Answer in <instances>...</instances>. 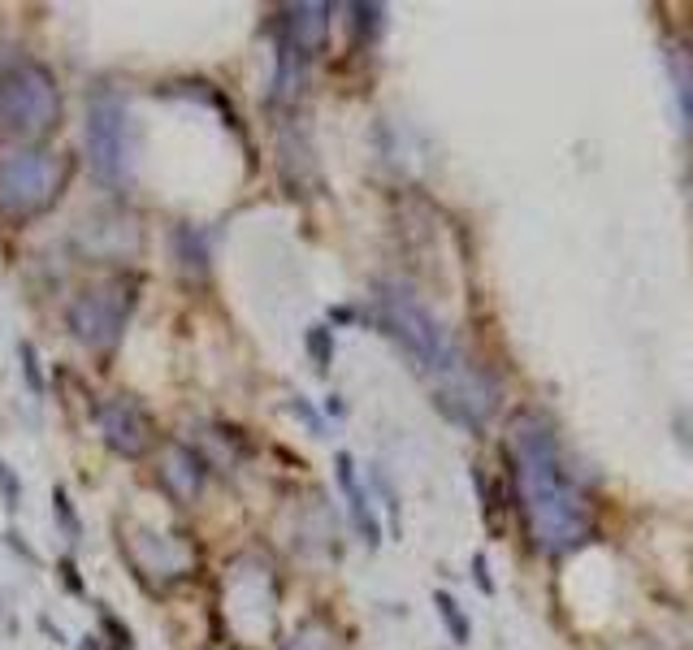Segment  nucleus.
I'll list each match as a JSON object with an SVG mask.
<instances>
[{
    "label": "nucleus",
    "mask_w": 693,
    "mask_h": 650,
    "mask_svg": "<svg viewBox=\"0 0 693 650\" xmlns=\"http://www.w3.org/2000/svg\"><path fill=\"white\" fill-rule=\"evenodd\" d=\"M377 317H382V330L416 360V369L434 382V403L451 421L468 429L490 421L494 408H499V382L464 356L460 343L447 334V325L408 286L399 282L377 286Z\"/></svg>",
    "instance_id": "1"
},
{
    "label": "nucleus",
    "mask_w": 693,
    "mask_h": 650,
    "mask_svg": "<svg viewBox=\"0 0 693 650\" xmlns=\"http://www.w3.org/2000/svg\"><path fill=\"white\" fill-rule=\"evenodd\" d=\"M512 481L529 538L546 555H568L594 533V512L559 451L555 429L542 416H516L512 425Z\"/></svg>",
    "instance_id": "2"
},
{
    "label": "nucleus",
    "mask_w": 693,
    "mask_h": 650,
    "mask_svg": "<svg viewBox=\"0 0 693 650\" xmlns=\"http://www.w3.org/2000/svg\"><path fill=\"white\" fill-rule=\"evenodd\" d=\"M70 174H74V161L61 152L35 148V143L0 148V217L31 221L39 213H48L61 200Z\"/></svg>",
    "instance_id": "3"
},
{
    "label": "nucleus",
    "mask_w": 693,
    "mask_h": 650,
    "mask_svg": "<svg viewBox=\"0 0 693 650\" xmlns=\"http://www.w3.org/2000/svg\"><path fill=\"white\" fill-rule=\"evenodd\" d=\"M83 152L87 165L104 187L126 191L135 182L139 161V122L130 104L117 91H96L87 100V122H83Z\"/></svg>",
    "instance_id": "4"
},
{
    "label": "nucleus",
    "mask_w": 693,
    "mask_h": 650,
    "mask_svg": "<svg viewBox=\"0 0 693 650\" xmlns=\"http://www.w3.org/2000/svg\"><path fill=\"white\" fill-rule=\"evenodd\" d=\"M61 126V87L48 65L18 57L0 74V130L13 139H39Z\"/></svg>",
    "instance_id": "5"
},
{
    "label": "nucleus",
    "mask_w": 693,
    "mask_h": 650,
    "mask_svg": "<svg viewBox=\"0 0 693 650\" xmlns=\"http://www.w3.org/2000/svg\"><path fill=\"white\" fill-rule=\"evenodd\" d=\"M135 304H139L135 273L96 282L70 299V308H65V330H70L87 351H113L122 343L130 317H135Z\"/></svg>",
    "instance_id": "6"
},
{
    "label": "nucleus",
    "mask_w": 693,
    "mask_h": 650,
    "mask_svg": "<svg viewBox=\"0 0 693 650\" xmlns=\"http://www.w3.org/2000/svg\"><path fill=\"white\" fill-rule=\"evenodd\" d=\"M96 429L104 438V447L126 460H139L152 447V416L143 412V403L135 395H109L96 403Z\"/></svg>",
    "instance_id": "7"
},
{
    "label": "nucleus",
    "mask_w": 693,
    "mask_h": 650,
    "mask_svg": "<svg viewBox=\"0 0 693 650\" xmlns=\"http://www.w3.org/2000/svg\"><path fill=\"white\" fill-rule=\"evenodd\" d=\"M330 35V5H286L282 9V48L299 52L304 61H312L325 48Z\"/></svg>",
    "instance_id": "8"
},
{
    "label": "nucleus",
    "mask_w": 693,
    "mask_h": 650,
    "mask_svg": "<svg viewBox=\"0 0 693 650\" xmlns=\"http://www.w3.org/2000/svg\"><path fill=\"white\" fill-rule=\"evenodd\" d=\"M161 481L169 486L174 499L191 503V499H200V490H204V481H208V464L187 447V442H169L165 460H161Z\"/></svg>",
    "instance_id": "9"
},
{
    "label": "nucleus",
    "mask_w": 693,
    "mask_h": 650,
    "mask_svg": "<svg viewBox=\"0 0 693 650\" xmlns=\"http://www.w3.org/2000/svg\"><path fill=\"white\" fill-rule=\"evenodd\" d=\"M334 468H338V486H343V494H347L351 525L360 529V538H364V542L377 546V542H382V529H377V516H373V507H369V490H364L360 481H356V460H351L347 451H338Z\"/></svg>",
    "instance_id": "10"
},
{
    "label": "nucleus",
    "mask_w": 693,
    "mask_h": 650,
    "mask_svg": "<svg viewBox=\"0 0 693 650\" xmlns=\"http://www.w3.org/2000/svg\"><path fill=\"white\" fill-rule=\"evenodd\" d=\"M169 247H174V265L187 278H208V260H213V247H208V234L191 221H178L174 234H169Z\"/></svg>",
    "instance_id": "11"
},
{
    "label": "nucleus",
    "mask_w": 693,
    "mask_h": 650,
    "mask_svg": "<svg viewBox=\"0 0 693 650\" xmlns=\"http://www.w3.org/2000/svg\"><path fill=\"white\" fill-rule=\"evenodd\" d=\"M434 607H438L442 624L451 629V642H455V646H468V637H473V624H468V616L460 611V603H455L447 590H438V594H434Z\"/></svg>",
    "instance_id": "12"
},
{
    "label": "nucleus",
    "mask_w": 693,
    "mask_h": 650,
    "mask_svg": "<svg viewBox=\"0 0 693 650\" xmlns=\"http://www.w3.org/2000/svg\"><path fill=\"white\" fill-rule=\"evenodd\" d=\"M304 347H308L312 364H317V373H330V364H334V330H330V325H325V321L308 325Z\"/></svg>",
    "instance_id": "13"
},
{
    "label": "nucleus",
    "mask_w": 693,
    "mask_h": 650,
    "mask_svg": "<svg viewBox=\"0 0 693 650\" xmlns=\"http://www.w3.org/2000/svg\"><path fill=\"white\" fill-rule=\"evenodd\" d=\"M52 516H57V525H61V533L70 542L83 538V520H78L74 503H70V490H65V486H52Z\"/></svg>",
    "instance_id": "14"
},
{
    "label": "nucleus",
    "mask_w": 693,
    "mask_h": 650,
    "mask_svg": "<svg viewBox=\"0 0 693 650\" xmlns=\"http://www.w3.org/2000/svg\"><path fill=\"white\" fill-rule=\"evenodd\" d=\"M18 360H22V382H26V390L31 395H44V364H39V351L26 343H18Z\"/></svg>",
    "instance_id": "15"
},
{
    "label": "nucleus",
    "mask_w": 693,
    "mask_h": 650,
    "mask_svg": "<svg viewBox=\"0 0 693 650\" xmlns=\"http://www.w3.org/2000/svg\"><path fill=\"white\" fill-rule=\"evenodd\" d=\"M100 624H104V633H109V650H135V633L126 629V620L122 616H113L109 607H100Z\"/></svg>",
    "instance_id": "16"
},
{
    "label": "nucleus",
    "mask_w": 693,
    "mask_h": 650,
    "mask_svg": "<svg viewBox=\"0 0 693 650\" xmlns=\"http://www.w3.org/2000/svg\"><path fill=\"white\" fill-rule=\"evenodd\" d=\"M382 5H351V31L356 35H377L382 31Z\"/></svg>",
    "instance_id": "17"
},
{
    "label": "nucleus",
    "mask_w": 693,
    "mask_h": 650,
    "mask_svg": "<svg viewBox=\"0 0 693 650\" xmlns=\"http://www.w3.org/2000/svg\"><path fill=\"white\" fill-rule=\"evenodd\" d=\"M0 499H5L9 512H18V507H22V481H18V473H13L5 460H0Z\"/></svg>",
    "instance_id": "18"
},
{
    "label": "nucleus",
    "mask_w": 693,
    "mask_h": 650,
    "mask_svg": "<svg viewBox=\"0 0 693 650\" xmlns=\"http://www.w3.org/2000/svg\"><path fill=\"white\" fill-rule=\"evenodd\" d=\"M57 572H61V585H65V590H70V594H78V598L87 594V581L78 577V568H74V559H70V555H65L61 564H57Z\"/></svg>",
    "instance_id": "19"
},
{
    "label": "nucleus",
    "mask_w": 693,
    "mask_h": 650,
    "mask_svg": "<svg viewBox=\"0 0 693 650\" xmlns=\"http://www.w3.org/2000/svg\"><path fill=\"white\" fill-rule=\"evenodd\" d=\"M291 412H295V416H304V421H308L312 429H317V434H321V429H325V421H321V412H312L304 395H295V399H291Z\"/></svg>",
    "instance_id": "20"
},
{
    "label": "nucleus",
    "mask_w": 693,
    "mask_h": 650,
    "mask_svg": "<svg viewBox=\"0 0 693 650\" xmlns=\"http://www.w3.org/2000/svg\"><path fill=\"white\" fill-rule=\"evenodd\" d=\"M5 546H13V551H18V555L26 559V564H35V551H31V546H26V538H22L18 529H9V533H5Z\"/></svg>",
    "instance_id": "21"
},
{
    "label": "nucleus",
    "mask_w": 693,
    "mask_h": 650,
    "mask_svg": "<svg viewBox=\"0 0 693 650\" xmlns=\"http://www.w3.org/2000/svg\"><path fill=\"white\" fill-rule=\"evenodd\" d=\"M473 572H477V585H481V590L494 594V581H490V572H486V555H477V559H473Z\"/></svg>",
    "instance_id": "22"
},
{
    "label": "nucleus",
    "mask_w": 693,
    "mask_h": 650,
    "mask_svg": "<svg viewBox=\"0 0 693 650\" xmlns=\"http://www.w3.org/2000/svg\"><path fill=\"white\" fill-rule=\"evenodd\" d=\"M78 650H104L100 637H78Z\"/></svg>",
    "instance_id": "23"
}]
</instances>
